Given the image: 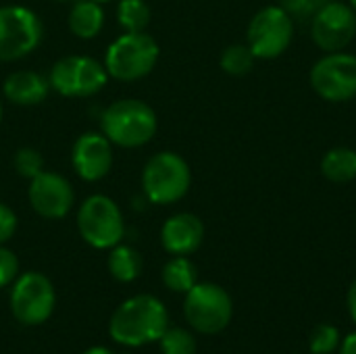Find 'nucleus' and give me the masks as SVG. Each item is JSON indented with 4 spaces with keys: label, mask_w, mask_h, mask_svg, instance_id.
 Wrapping results in <instances>:
<instances>
[{
    "label": "nucleus",
    "mask_w": 356,
    "mask_h": 354,
    "mask_svg": "<svg viewBox=\"0 0 356 354\" xmlns=\"http://www.w3.org/2000/svg\"><path fill=\"white\" fill-rule=\"evenodd\" d=\"M169 328V315L165 305L150 296L140 294L125 300L111 317V338L123 346H144L159 342Z\"/></svg>",
    "instance_id": "obj_1"
},
{
    "label": "nucleus",
    "mask_w": 356,
    "mask_h": 354,
    "mask_svg": "<svg viewBox=\"0 0 356 354\" xmlns=\"http://www.w3.org/2000/svg\"><path fill=\"white\" fill-rule=\"evenodd\" d=\"M100 127L111 144L121 148H138L154 138L159 121L150 104L144 100L125 98L104 108Z\"/></svg>",
    "instance_id": "obj_2"
},
{
    "label": "nucleus",
    "mask_w": 356,
    "mask_h": 354,
    "mask_svg": "<svg viewBox=\"0 0 356 354\" xmlns=\"http://www.w3.org/2000/svg\"><path fill=\"white\" fill-rule=\"evenodd\" d=\"M192 186L190 165L177 152L163 150L148 159L142 171V190L152 204H173L181 200Z\"/></svg>",
    "instance_id": "obj_3"
},
{
    "label": "nucleus",
    "mask_w": 356,
    "mask_h": 354,
    "mask_svg": "<svg viewBox=\"0 0 356 354\" xmlns=\"http://www.w3.org/2000/svg\"><path fill=\"white\" fill-rule=\"evenodd\" d=\"M161 48L156 40L146 31H125L119 35L104 54V67L108 77L119 81H136L146 77L156 61Z\"/></svg>",
    "instance_id": "obj_4"
},
{
    "label": "nucleus",
    "mask_w": 356,
    "mask_h": 354,
    "mask_svg": "<svg viewBox=\"0 0 356 354\" xmlns=\"http://www.w3.org/2000/svg\"><path fill=\"white\" fill-rule=\"evenodd\" d=\"M77 230L92 248L111 250L125 234L121 209L104 194L88 196L77 211Z\"/></svg>",
    "instance_id": "obj_5"
},
{
    "label": "nucleus",
    "mask_w": 356,
    "mask_h": 354,
    "mask_svg": "<svg viewBox=\"0 0 356 354\" xmlns=\"http://www.w3.org/2000/svg\"><path fill=\"white\" fill-rule=\"evenodd\" d=\"M294 40V19L277 4L254 13L246 29V44L261 61L282 56Z\"/></svg>",
    "instance_id": "obj_6"
},
{
    "label": "nucleus",
    "mask_w": 356,
    "mask_h": 354,
    "mask_svg": "<svg viewBox=\"0 0 356 354\" xmlns=\"http://www.w3.org/2000/svg\"><path fill=\"white\" fill-rule=\"evenodd\" d=\"M184 315L190 328L200 334L213 336L223 332L234 315V303L229 294L217 284H196L190 292H186Z\"/></svg>",
    "instance_id": "obj_7"
},
{
    "label": "nucleus",
    "mask_w": 356,
    "mask_h": 354,
    "mask_svg": "<svg viewBox=\"0 0 356 354\" xmlns=\"http://www.w3.org/2000/svg\"><path fill=\"white\" fill-rule=\"evenodd\" d=\"M44 38L40 17L17 4L0 6V61L10 63L33 52Z\"/></svg>",
    "instance_id": "obj_8"
},
{
    "label": "nucleus",
    "mask_w": 356,
    "mask_h": 354,
    "mask_svg": "<svg viewBox=\"0 0 356 354\" xmlns=\"http://www.w3.org/2000/svg\"><path fill=\"white\" fill-rule=\"evenodd\" d=\"M48 81H50V88L58 92L60 96L86 98V96L98 94L106 86L108 73H106V67L100 65L96 58L71 54L54 63V67L50 69Z\"/></svg>",
    "instance_id": "obj_9"
},
{
    "label": "nucleus",
    "mask_w": 356,
    "mask_h": 354,
    "mask_svg": "<svg viewBox=\"0 0 356 354\" xmlns=\"http://www.w3.org/2000/svg\"><path fill=\"white\" fill-rule=\"evenodd\" d=\"M311 88L325 102H348L356 96V56L344 50L321 56L311 73Z\"/></svg>",
    "instance_id": "obj_10"
},
{
    "label": "nucleus",
    "mask_w": 356,
    "mask_h": 354,
    "mask_svg": "<svg viewBox=\"0 0 356 354\" xmlns=\"http://www.w3.org/2000/svg\"><path fill=\"white\" fill-rule=\"evenodd\" d=\"M56 294L52 282L38 271L23 273L15 280L10 292L13 317L23 325H40L50 319Z\"/></svg>",
    "instance_id": "obj_11"
},
{
    "label": "nucleus",
    "mask_w": 356,
    "mask_h": 354,
    "mask_svg": "<svg viewBox=\"0 0 356 354\" xmlns=\"http://www.w3.org/2000/svg\"><path fill=\"white\" fill-rule=\"evenodd\" d=\"M311 35L323 52L344 50L356 35V13L353 6L340 0L323 2L311 19Z\"/></svg>",
    "instance_id": "obj_12"
},
{
    "label": "nucleus",
    "mask_w": 356,
    "mask_h": 354,
    "mask_svg": "<svg viewBox=\"0 0 356 354\" xmlns=\"http://www.w3.org/2000/svg\"><path fill=\"white\" fill-rule=\"evenodd\" d=\"M27 198L31 209L44 219H63L73 202L75 192L67 177L54 171H42L40 175L29 179Z\"/></svg>",
    "instance_id": "obj_13"
},
{
    "label": "nucleus",
    "mask_w": 356,
    "mask_h": 354,
    "mask_svg": "<svg viewBox=\"0 0 356 354\" xmlns=\"http://www.w3.org/2000/svg\"><path fill=\"white\" fill-rule=\"evenodd\" d=\"M71 163L75 173L83 182L102 179L113 167V144L104 134H81L71 150Z\"/></svg>",
    "instance_id": "obj_14"
},
{
    "label": "nucleus",
    "mask_w": 356,
    "mask_h": 354,
    "mask_svg": "<svg viewBox=\"0 0 356 354\" xmlns=\"http://www.w3.org/2000/svg\"><path fill=\"white\" fill-rule=\"evenodd\" d=\"M204 240V223L192 213H177L163 223L161 244L173 257H188L200 248Z\"/></svg>",
    "instance_id": "obj_15"
},
{
    "label": "nucleus",
    "mask_w": 356,
    "mask_h": 354,
    "mask_svg": "<svg viewBox=\"0 0 356 354\" xmlns=\"http://www.w3.org/2000/svg\"><path fill=\"white\" fill-rule=\"evenodd\" d=\"M2 90L8 102L19 106H35L46 100L50 81L35 71H13L4 79Z\"/></svg>",
    "instance_id": "obj_16"
},
{
    "label": "nucleus",
    "mask_w": 356,
    "mask_h": 354,
    "mask_svg": "<svg viewBox=\"0 0 356 354\" xmlns=\"http://www.w3.org/2000/svg\"><path fill=\"white\" fill-rule=\"evenodd\" d=\"M69 29L79 40H92L104 27V10L100 2L75 0L69 10Z\"/></svg>",
    "instance_id": "obj_17"
},
{
    "label": "nucleus",
    "mask_w": 356,
    "mask_h": 354,
    "mask_svg": "<svg viewBox=\"0 0 356 354\" xmlns=\"http://www.w3.org/2000/svg\"><path fill=\"white\" fill-rule=\"evenodd\" d=\"M321 173L332 184H348L356 179V150L348 146H336L321 159Z\"/></svg>",
    "instance_id": "obj_18"
},
{
    "label": "nucleus",
    "mask_w": 356,
    "mask_h": 354,
    "mask_svg": "<svg viewBox=\"0 0 356 354\" xmlns=\"http://www.w3.org/2000/svg\"><path fill=\"white\" fill-rule=\"evenodd\" d=\"M108 271L117 282L129 284L142 273V257L131 246H113L108 255Z\"/></svg>",
    "instance_id": "obj_19"
},
{
    "label": "nucleus",
    "mask_w": 356,
    "mask_h": 354,
    "mask_svg": "<svg viewBox=\"0 0 356 354\" xmlns=\"http://www.w3.org/2000/svg\"><path fill=\"white\" fill-rule=\"evenodd\" d=\"M163 284L171 292L186 294L198 284V271L188 257H173L163 267Z\"/></svg>",
    "instance_id": "obj_20"
},
{
    "label": "nucleus",
    "mask_w": 356,
    "mask_h": 354,
    "mask_svg": "<svg viewBox=\"0 0 356 354\" xmlns=\"http://www.w3.org/2000/svg\"><path fill=\"white\" fill-rule=\"evenodd\" d=\"M150 17L146 0H119L117 4V21L125 31H146Z\"/></svg>",
    "instance_id": "obj_21"
},
{
    "label": "nucleus",
    "mask_w": 356,
    "mask_h": 354,
    "mask_svg": "<svg viewBox=\"0 0 356 354\" xmlns=\"http://www.w3.org/2000/svg\"><path fill=\"white\" fill-rule=\"evenodd\" d=\"M257 56L252 54V50L248 48V44H232L221 52L219 65L227 75L234 77H242L246 73L252 71Z\"/></svg>",
    "instance_id": "obj_22"
},
{
    "label": "nucleus",
    "mask_w": 356,
    "mask_h": 354,
    "mask_svg": "<svg viewBox=\"0 0 356 354\" xmlns=\"http://www.w3.org/2000/svg\"><path fill=\"white\" fill-rule=\"evenodd\" d=\"M159 346L163 354H196V338L184 328H167Z\"/></svg>",
    "instance_id": "obj_23"
},
{
    "label": "nucleus",
    "mask_w": 356,
    "mask_h": 354,
    "mask_svg": "<svg viewBox=\"0 0 356 354\" xmlns=\"http://www.w3.org/2000/svg\"><path fill=\"white\" fill-rule=\"evenodd\" d=\"M309 348L313 354H332L340 348V332L332 323L317 325L309 336Z\"/></svg>",
    "instance_id": "obj_24"
},
{
    "label": "nucleus",
    "mask_w": 356,
    "mask_h": 354,
    "mask_svg": "<svg viewBox=\"0 0 356 354\" xmlns=\"http://www.w3.org/2000/svg\"><path fill=\"white\" fill-rule=\"evenodd\" d=\"M13 165L21 177L31 179L44 171V156L35 148H21V150H17Z\"/></svg>",
    "instance_id": "obj_25"
},
{
    "label": "nucleus",
    "mask_w": 356,
    "mask_h": 354,
    "mask_svg": "<svg viewBox=\"0 0 356 354\" xmlns=\"http://www.w3.org/2000/svg\"><path fill=\"white\" fill-rule=\"evenodd\" d=\"M321 4L323 0H277V6H282L294 21L313 19Z\"/></svg>",
    "instance_id": "obj_26"
},
{
    "label": "nucleus",
    "mask_w": 356,
    "mask_h": 354,
    "mask_svg": "<svg viewBox=\"0 0 356 354\" xmlns=\"http://www.w3.org/2000/svg\"><path fill=\"white\" fill-rule=\"evenodd\" d=\"M19 273V259L13 250L0 244V288L13 284Z\"/></svg>",
    "instance_id": "obj_27"
},
{
    "label": "nucleus",
    "mask_w": 356,
    "mask_h": 354,
    "mask_svg": "<svg viewBox=\"0 0 356 354\" xmlns=\"http://www.w3.org/2000/svg\"><path fill=\"white\" fill-rule=\"evenodd\" d=\"M17 232V215L10 207L0 202V244L8 242Z\"/></svg>",
    "instance_id": "obj_28"
},
{
    "label": "nucleus",
    "mask_w": 356,
    "mask_h": 354,
    "mask_svg": "<svg viewBox=\"0 0 356 354\" xmlns=\"http://www.w3.org/2000/svg\"><path fill=\"white\" fill-rule=\"evenodd\" d=\"M340 354H356V332L348 334L342 344H340Z\"/></svg>",
    "instance_id": "obj_29"
},
{
    "label": "nucleus",
    "mask_w": 356,
    "mask_h": 354,
    "mask_svg": "<svg viewBox=\"0 0 356 354\" xmlns=\"http://www.w3.org/2000/svg\"><path fill=\"white\" fill-rule=\"evenodd\" d=\"M346 303H348V313L353 317V321L356 323V280L350 284L348 288V296H346Z\"/></svg>",
    "instance_id": "obj_30"
},
{
    "label": "nucleus",
    "mask_w": 356,
    "mask_h": 354,
    "mask_svg": "<svg viewBox=\"0 0 356 354\" xmlns=\"http://www.w3.org/2000/svg\"><path fill=\"white\" fill-rule=\"evenodd\" d=\"M83 354H115V353H111L108 348H102V346H94V348H88Z\"/></svg>",
    "instance_id": "obj_31"
},
{
    "label": "nucleus",
    "mask_w": 356,
    "mask_h": 354,
    "mask_svg": "<svg viewBox=\"0 0 356 354\" xmlns=\"http://www.w3.org/2000/svg\"><path fill=\"white\" fill-rule=\"evenodd\" d=\"M348 4L353 6V10H355V13H356V0H348Z\"/></svg>",
    "instance_id": "obj_32"
},
{
    "label": "nucleus",
    "mask_w": 356,
    "mask_h": 354,
    "mask_svg": "<svg viewBox=\"0 0 356 354\" xmlns=\"http://www.w3.org/2000/svg\"><path fill=\"white\" fill-rule=\"evenodd\" d=\"M94 2H100V4H104V2H113V0H94Z\"/></svg>",
    "instance_id": "obj_33"
},
{
    "label": "nucleus",
    "mask_w": 356,
    "mask_h": 354,
    "mask_svg": "<svg viewBox=\"0 0 356 354\" xmlns=\"http://www.w3.org/2000/svg\"><path fill=\"white\" fill-rule=\"evenodd\" d=\"M0 121H2V104H0Z\"/></svg>",
    "instance_id": "obj_34"
},
{
    "label": "nucleus",
    "mask_w": 356,
    "mask_h": 354,
    "mask_svg": "<svg viewBox=\"0 0 356 354\" xmlns=\"http://www.w3.org/2000/svg\"><path fill=\"white\" fill-rule=\"evenodd\" d=\"M52 2H69V0H52Z\"/></svg>",
    "instance_id": "obj_35"
},
{
    "label": "nucleus",
    "mask_w": 356,
    "mask_h": 354,
    "mask_svg": "<svg viewBox=\"0 0 356 354\" xmlns=\"http://www.w3.org/2000/svg\"><path fill=\"white\" fill-rule=\"evenodd\" d=\"M323 2H330V0H323Z\"/></svg>",
    "instance_id": "obj_36"
}]
</instances>
